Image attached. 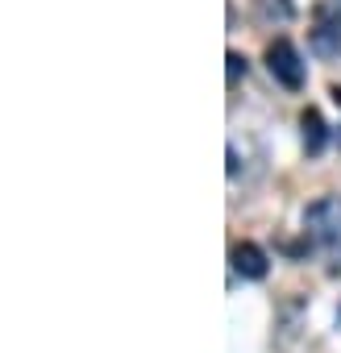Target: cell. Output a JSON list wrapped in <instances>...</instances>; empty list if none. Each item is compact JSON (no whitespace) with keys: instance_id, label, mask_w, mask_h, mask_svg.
<instances>
[{"instance_id":"6da1fadb","label":"cell","mask_w":341,"mask_h":353,"mask_svg":"<svg viewBox=\"0 0 341 353\" xmlns=\"http://www.w3.org/2000/svg\"><path fill=\"white\" fill-rule=\"evenodd\" d=\"M266 71H271L287 92H300L304 79H308V63H304V54L295 50L291 38H275V42H266Z\"/></svg>"},{"instance_id":"7a4b0ae2","label":"cell","mask_w":341,"mask_h":353,"mask_svg":"<svg viewBox=\"0 0 341 353\" xmlns=\"http://www.w3.org/2000/svg\"><path fill=\"white\" fill-rule=\"evenodd\" d=\"M304 233L316 245H337L341 241V196H320L304 208Z\"/></svg>"},{"instance_id":"3957f363","label":"cell","mask_w":341,"mask_h":353,"mask_svg":"<svg viewBox=\"0 0 341 353\" xmlns=\"http://www.w3.org/2000/svg\"><path fill=\"white\" fill-rule=\"evenodd\" d=\"M229 262H233V274H242V279H250V283H262L266 270H271L266 254H262L254 241H237V245L229 250Z\"/></svg>"},{"instance_id":"277c9868","label":"cell","mask_w":341,"mask_h":353,"mask_svg":"<svg viewBox=\"0 0 341 353\" xmlns=\"http://www.w3.org/2000/svg\"><path fill=\"white\" fill-rule=\"evenodd\" d=\"M300 133H304V150L308 154H320L329 145V125H324V117L316 108H304L300 112Z\"/></svg>"},{"instance_id":"5b68a950","label":"cell","mask_w":341,"mask_h":353,"mask_svg":"<svg viewBox=\"0 0 341 353\" xmlns=\"http://www.w3.org/2000/svg\"><path fill=\"white\" fill-rule=\"evenodd\" d=\"M312 50L324 54V59L341 54V26H337V21H320V26L312 30Z\"/></svg>"},{"instance_id":"8992f818","label":"cell","mask_w":341,"mask_h":353,"mask_svg":"<svg viewBox=\"0 0 341 353\" xmlns=\"http://www.w3.org/2000/svg\"><path fill=\"white\" fill-rule=\"evenodd\" d=\"M254 9H258V17H262L266 26H287V21L295 17V5H291V0H254Z\"/></svg>"},{"instance_id":"52a82bcc","label":"cell","mask_w":341,"mask_h":353,"mask_svg":"<svg viewBox=\"0 0 341 353\" xmlns=\"http://www.w3.org/2000/svg\"><path fill=\"white\" fill-rule=\"evenodd\" d=\"M225 63H229V83H237V79L246 75V59H242L237 50H229V54H225Z\"/></svg>"},{"instance_id":"ba28073f","label":"cell","mask_w":341,"mask_h":353,"mask_svg":"<svg viewBox=\"0 0 341 353\" xmlns=\"http://www.w3.org/2000/svg\"><path fill=\"white\" fill-rule=\"evenodd\" d=\"M337 5H341V0H337Z\"/></svg>"}]
</instances>
